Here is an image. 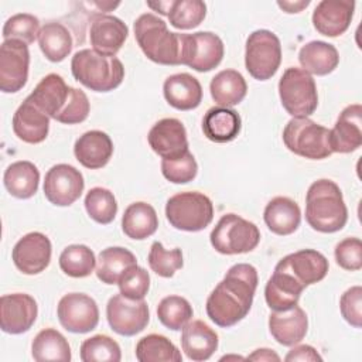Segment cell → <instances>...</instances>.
I'll return each mask as SVG.
<instances>
[{
  "instance_id": "1",
  "label": "cell",
  "mask_w": 362,
  "mask_h": 362,
  "mask_svg": "<svg viewBox=\"0 0 362 362\" xmlns=\"http://www.w3.org/2000/svg\"><path fill=\"white\" fill-rule=\"evenodd\" d=\"M259 277L249 263L233 264L211 291L206 300V314L218 327L229 328L242 321L250 311Z\"/></svg>"
},
{
  "instance_id": "2",
  "label": "cell",
  "mask_w": 362,
  "mask_h": 362,
  "mask_svg": "<svg viewBox=\"0 0 362 362\" xmlns=\"http://www.w3.org/2000/svg\"><path fill=\"white\" fill-rule=\"evenodd\" d=\"M27 98L51 119L64 124L82 123L90 110L86 93L68 86L58 74L44 76Z\"/></svg>"
},
{
  "instance_id": "3",
  "label": "cell",
  "mask_w": 362,
  "mask_h": 362,
  "mask_svg": "<svg viewBox=\"0 0 362 362\" xmlns=\"http://www.w3.org/2000/svg\"><path fill=\"white\" fill-rule=\"evenodd\" d=\"M134 37L143 54L160 65H182L187 34L171 33L167 23L151 13L139 16L134 21Z\"/></svg>"
},
{
  "instance_id": "4",
  "label": "cell",
  "mask_w": 362,
  "mask_h": 362,
  "mask_svg": "<svg viewBox=\"0 0 362 362\" xmlns=\"http://www.w3.org/2000/svg\"><path fill=\"white\" fill-rule=\"evenodd\" d=\"M305 221L321 233L341 230L348 221V209L341 188L328 178L314 181L305 195Z\"/></svg>"
},
{
  "instance_id": "5",
  "label": "cell",
  "mask_w": 362,
  "mask_h": 362,
  "mask_svg": "<svg viewBox=\"0 0 362 362\" xmlns=\"http://www.w3.org/2000/svg\"><path fill=\"white\" fill-rule=\"evenodd\" d=\"M71 71L78 82L95 92H110L124 78V66L119 58L102 55L89 48L74 54Z\"/></svg>"
},
{
  "instance_id": "6",
  "label": "cell",
  "mask_w": 362,
  "mask_h": 362,
  "mask_svg": "<svg viewBox=\"0 0 362 362\" xmlns=\"http://www.w3.org/2000/svg\"><path fill=\"white\" fill-rule=\"evenodd\" d=\"M283 141L291 153L304 158L322 160L332 154L329 129L308 117L290 119L283 130Z\"/></svg>"
},
{
  "instance_id": "7",
  "label": "cell",
  "mask_w": 362,
  "mask_h": 362,
  "mask_svg": "<svg viewBox=\"0 0 362 362\" xmlns=\"http://www.w3.org/2000/svg\"><path fill=\"white\" fill-rule=\"evenodd\" d=\"M165 216L171 226L185 232H199L214 219L212 201L202 192L185 191L168 198Z\"/></svg>"
},
{
  "instance_id": "8",
  "label": "cell",
  "mask_w": 362,
  "mask_h": 362,
  "mask_svg": "<svg viewBox=\"0 0 362 362\" xmlns=\"http://www.w3.org/2000/svg\"><path fill=\"white\" fill-rule=\"evenodd\" d=\"M279 96L286 112L293 117H308L318 106L314 78L303 68H287L279 81Z\"/></svg>"
},
{
  "instance_id": "9",
  "label": "cell",
  "mask_w": 362,
  "mask_h": 362,
  "mask_svg": "<svg viewBox=\"0 0 362 362\" xmlns=\"http://www.w3.org/2000/svg\"><path fill=\"white\" fill-rule=\"evenodd\" d=\"M209 239L218 253L240 255L256 249L260 242V230L253 222L236 214H226L218 221Z\"/></svg>"
},
{
  "instance_id": "10",
  "label": "cell",
  "mask_w": 362,
  "mask_h": 362,
  "mask_svg": "<svg viewBox=\"0 0 362 362\" xmlns=\"http://www.w3.org/2000/svg\"><path fill=\"white\" fill-rule=\"evenodd\" d=\"M281 62V44L269 30H256L249 34L245 48V66L257 81L270 79Z\"/></svg>"
},
{
  "instance_id": "11",
  "label": "cell",
  "mask_w": 362,
  "mask_h": 362,
  "mask_svg": "<svg viewBox=\"0 0 362 362\" xmlns=\"http://www.w3.org/2000/svg\"><path fill=\"white\" fill-rule=\"evenodd\" d=\"M106 318L116 334L133 337L147 327L150 311L144 300H132L123 294H116L107 301Z\"/></svg>"
},
{
  "instance_id": "12",
  "label": "cell",
  "mask_w": 362,
  "mask_h": 362,
  "mask_svg": "<svg viewBox=\"0 0 362 362\" xmlns=\"http://www.w3.org/2000/svg\"><path fill=\"white\" fill-rule=\"evenodd\" d=\"M57 315L59 324L74 334L90 332L99 322L96 301L83 293L65 294L58 303Z\"/></svg>"
},
{
  "instance_id": "13",
  "label": "cell",
  "mask_w": 362,
  "mask_h": 362,
  "mask_svg": "<svg viewBox=\"0 0 362 362\" xmlns=\"http://www.w3.org/2000/svg\"><path fill=\"white\" fill-rule=\"evenodd\" d=\"M28 45L18 40H4L0 45V90L16 93L28 79Z\"/></svg>"
},
{
  "instance_id": "14",
  "label": "cell",
  "mask_w": 362,
  "mask_h": 362,
  "mask_svg": "<svg viewBox=\"0 0 362 362\" xmlns=\"http://www.w3.org/2000/svg\"><path fill=\"white\" fill-rule=\"evenodd\" d=\"M83 188V175L74 165L57 164L45 174L44 195L52 205H72L82 195Z\"/></svg>"
},
{
  "instance_id": "15",
  "label": "cell",
  "mask_w": 362,
  "mask_h": 362,
  "mask_svg": "<svg viewBox=\"0 0 362 362\" xmlns=\"http://www.w3.org/2000/svg\"><path fill=\"white\" fill-rule=\"evenodd\" d=\"M51 253L52 246L48 236L41 232H30L14 245L11 259L21 273L33 276L48 267Z\"/></svg>"
},
{
  "instance_id": "16",
  "label": "cell",
  "mask_w": 362,
  "mask_h": 362,
  "mask_svg": "<svg viewBox=\"0 0 362 362\" xmlns=\"http://www.w3.org/2000/svg\"><path fill=\"white\" fill-rule=\"evenodd\" d=\"M38 315L37 301L25 293L4 294L0 298V327L1 331L18 335L27 332Z\"/></svg>"
},
{
  "instance_id": "17",
  "label": "cell",
  "mask_w": 362,
  "mask_h": 362,
  "mask_svg": "<svg viewBox=\"0 0 362 362\" xmlns=\"http://www.w3.org/2000/svg\"><path fill=\"white\" fill-rule=\"evenodd\" d=\"M223 52V42L216 34L211 31L187 34L182 65H187L198 72H208L221 64Z\"/></svg>"
},
{
  "instance_id": "18",
  "label": "cell",
  "mask_w": 362,
  "mask_h": 362,
  "mask_svg": "<svg viewBox=\"0 0 362 362\" xmlns=\"http://www.w3.org/2000/svg\"><path fill=\"white\" fill-rule=\"evenodd\" d=\"M147 140L151 150L161 158H174L188 151L187 130L175 117H165L154 123Z\"/></svg>"
},
{
  "instance_id": "19",
  "label": "cell",
  "mask_w": 362,
  "mask_h": 362,
  "mask_svg": "<svg viewBox=\"0 0 362 362\" xmlns=\"http://www.w3.org/2000/svg\"><path fill=\"white\" fill-rule=\"evenodd\" d=\"M329 146L332 153H352L362 146V106L354 103L346 106L329 130Z\"/></svg>"
},
{
  "instance_id": "20",
  "label": "cell",
  "mask_w": 362,
  "mask_h": 362,
  "mask_svg": "<svg viewBox=\"0 0 362 362\" xmlns=\"http://www.w3.org/2000/svg\"><path fill=\"white\" fill-rule=\"evenodd\" d=\"M129 28L117 17L110 14L96 16L89 28L92 49L107 57H116L127 40Z\"/></svg>"
},
{
  "instance_id": "21",
  "label": "cell",
  "mask_w": 362,
  "mask_h": 362,
  "mask_svg": "<svg viewBox=\"0 0 362 362\" xmlns=\"http://www.w3.org/2000/svg\"><path fill=\"white\" fill-rule=\"evenodd\" d=\"M354 10L352 0H322L313 11V25L325 37H338L348 30Z\"/></svg>"
},
{
  "instance_id": "22",
  "label": "cell",
  "mask_w": 362,
  "mask_h": 362,
  "mask_svg": "<svg viewBox=\"0 0 362 362\" xmlns=\"http://www.w3.org/2000/svg\"><path fill=\"white\" fill-rule=\"evenodd\" d=\"M305 287L281 264H276L272 277L264 287V298L270 310L283 311L298 304Z\"/></svg>"
},
{
  "instance_id": "23",
  "label": "cell",
  "mask_w": 362,
  "mask_h": 362,
  "mask_svg": "<svg viewBox=\"0 0 362 362\" xmlns=\"http://www.w3.org/2000/svg\"><path fill=\"white\" fill-rule=\"evenodd\" d=\"M308 329L305 311L297 304L283 311H273L269 315V331L283 346H293L301 342Z\"/></svg>"
},
{
  "instance_id": "24",
  "label": "cell",
  "mask_w": 362,
  "mask_h": 362,
  "mask_svg": "<svg viewBox=\"0 0 362 362\" xmlns=\"http://www.w3.org/2000/svg\"><path fill=\"white\" fill-rule=\"evenodd\" d=\"M279 264L288 270L304 287L321 281L329 269L327 257L314 250L303 249L284 256Z\"/></svg>"
},
{
  "instance_id": "25",
  "label": "cell",
  "mask_w": 362,
  "mask_h": 362,
  "mask_svg": "<svg viewBox=\"0 0 362 362\" xmlns=\"http://www.w3.org/2000/svg\"><path fill=\"white\" fill-rule=\"evenodd\" d=\"M49 119L48 115L25 98L14 112L13 132L20 140L30 144H38L48 136Z\"/></svg>"
},
{
  "instance_id": "26",
  "label": "cell",
  "mask_w": 362,
  "mask_h": 362,
  "mask_svg": "<svg viewBox=\"0 0 362 362\" xmlns=\"http://www.w3.org/2000/svg\"><path fill=\"white\" fill-rule=\"evenodd\" d=\"M218 334L201 320L188 321L182 327L181 346L191 361H208L218 349Z\"/></svg>"
},
{
  "instance_id": "27",
  "label": "cell",
  "mask_w": 362,
  "mask_h": 362,
  "mask_svg": "<svg viewBox=\"0 0 362 362\" xmlns=\"http://www.w3.org/2000/svg\"><path fill=\"white\" fill-rule=\"evenodd\" d=\"M76 160L89 170L105 167L113 154V141L102 130H89L79 136L74 146Z\"/></svg>"
},
{
  "instance_id": "28",
  "label": "cell",
  "mask_w": 362,
  "mask_h": 362,
  "mask_svg": "<svg viewBox=\"0 0 362 362\" xmlns=\"http://www.w3.org/2000/svg\"><path fill=\"white\" fill-rule=\"evenodd\" d=\"M163 93L170 106L178 110H192L202 100V86L199 81L187 74L170 75L163 85Z\"/></svg>"
},
{
  "instance_id": "29",
  "label": "cell",
  "mask_w": 362,
  "mask_h": 362,
  "mask_svg": "<svg viewBox=\"0 0 362 362\" xmlns=\"http://www.w3.org/2000/svg\"><path fill=\"white\" fill-rule=\"evenodd\" d=\"M266 226L276 235L286 236L296 232L301 222V209L288 197H274L264 208Z\"/></svg>"
},
{
  "instance_id": "30",
  "label": "cell",
  "mask_w": 362,
  "mask_h": 362,
  "mask_svg": "<svg viewBox=\"0 0 362 362\" xmlns=\"http://www.w3.org/2000/svg\"><path fill=\"white\" fill-rule=\"evenodd\" d=\"M242 129L239 113L230 107L215 106L208 109L202 119V132L214 143H228L238 137Z\"/></svg>"
},
{
  "instance_id": "31",
  "label": "cell",
  "mask_w": 362,
  "mask_h": 362,
  "mask_svg": "<svg viewBox=\"0 0 362 362\" xmlns=\"http://www.w3.org/2000/svg\"><path fill=\"white\" fill-rule=\"evenodd\" d=\"M300 65L310 75L324 76L331 74L339 64L338 49L325 41H310L298 52Z\"/></svg>"
},
{
  "instance_id": "32",
  "label": "cell",
  "mask_w": 362,
  "mask_h": 362,
  "mask_svg": "<svg viewBox=\"0 0 362 362\" xmlns=\"http://www.w3.org/2000/svg\"><path fill=\"white\" fill-rule=\"evenodd\" d=\"M158 218L156 209L143 201L130 204L122 216V229L124 235L134 240H143L156 233Z\"/></svg>"
},
{
  "instance_id": "33",
  "label": "cell",
  "mask_w": 362,
  "mask_h": 362,
  "mask_svg": "<svg viewBox=\"0 0 362 362\" xmlns=\"http://www.w3.org/2000/svg\"><path fill=\"white\" fill-rule=\"evenodd\" d=\"M209 90L216 105L222 107H232L245 99L247 93V83L240 72L235 69H223L212 78Z\"/></svg>"
},
{
  "instance_id": "34",
  "label": "cell",
  "mask_w": 362,
  "mask_h": 362,
  "mask_svg": "<svg viewBox=\"0 0 362 362\" xmlns=\"http://www.w3.org/2000/svg\"><path fill=\"white\" fill-rule=\"evenodd\" d=\"M3 182L10 195L18 199H28L38 189L40 171L31 161H16L6 168Z\"/></svg>"
},
{
  "instance_id": "35",
  "label": "cell",
  "mask_w": 362,
  "mask_h": 362,
  "mask_svg": "<svg viewBox=\"0 0 362 362\" xmlns=\"http://www.w3.org/2000/svg\"><path fill=\"white\" fill-rule=\"evenodd\" d=\"M38 45L48 61L61 62L71 54L74 42L69 30L62 23L49 21L40 30Z\"/></svg>"
},
{
  "instance_id": "36",
  "label": "cell",
  "mask_w": 362,
  "mask_h": 362,
  "mask_svg": "<svg viewBox=\"0 0 362 362\" xmlns=\"http://www.w3.org/2000/svg\"><path fill=\"white\" fill-rule=\"evenodd\" d=\"M134 264H137V259L129 249L110 246L99 253L96 276L105 284H117L123 273Z\"/></svg>"
},
{
  "instance_id": "37",
  "label": "cell",
  "mask_w": 362,
  "mask_h": 362,
  "mask_svg": "<svg viewBox=\"0 0 362 362\" xmlns=\"http://www.w3.org/2000/svg\"><path fill=\"white\" fill-rule=\"evenodd\" d=\"M31 355L37 362H69L72 358L66 338L55 328H45L35 335L31 344Z\"/></svg>"
},
{
  "instance_id": "38",
  "label": "cell",
  "mask_w": 362,
  "mask_h": 362,
  "mask_svg": "<svg viewBox=\"0 0 362 362\" xmlns=\"http://www.w3.org/2000/svg\"><path fill=\"white\" fill-rule=\"evenodd\" d=\"M136 358L139 362H181L182 356L178 348L164 335L148 334L136 345Z\"/></svg>"
},
{
  "instance_id": "39",
  "label": "cell",
  "mask_w": 362,
  "mask_h": 362,
  "mask_svg": "<svg viewBox=\"0 0 362 362\" xmlns=\"http://www.w3.org/2000/svg\"><path fill=\"white\" fill-rule=\"evenodd\" d=\"M95 266V253L85 245H69L59 255V267L69 277H86Z\"/></svg>"
},
{
  "instance_id": "40",
  "label": "cell",
  "mask_w": 362,
  "mask_h": 362,
  "mask_svg": "<svg viewBox=\"0 0 362 362\" xmlns=\"http://www.w3.org/2000/svg\"><path fill=\"white\" fill-rule=\"evenodd\" d=\"M192 307L189 301L181 296H167L157 305V317L160 322L173 331H180L192 318Z\"/></svg>"
},
{
  "instance_id": "41",
  "label": "cell",
  "mask_w": 362,
  "mask_h": 362,
  "mask_svg": "<svg viewBox=\"0 0 362 362\" xmlns=\"http://www.w3.org/2000/svg\"><path fill=\"white\" fill-rule=\"evenodd\" d=\"M83 204L88 215L100 225L110 223L117 214V202L113 192L102 187L90 188Z\"/></svg>"
},
{
  "instance_id": "42",
  "label": "cell",
  "mask_w": 362,
  "mask_h": 362,
  "mask_svg": "<svg viewBox=\"0 0 362 362\" xmlns=\"http://www.w3.org/2000/svg\"><path fill=\"white\" fill-rule=\"evenodd\" d=\"M81 359L83 362H119L122 351L113 338L99 334L81 344Z\"/></svg>"
},
{
  "instance_id": "43",
  "label": "cell",
  "mask_w": 362,
  "mask_h": 362,
  "mask_svg": "<svg viewBox=\"0 0 362 362\" xmlns=\"http://www.w3.org/2000/svg\"><path fill=\"white\" fill-rule=\"evenodd\" d=\"M206 16V4L201 0H174L168 13L170 24L178 30L198 27Z\"/></svg>"
},
{
  "instance_id": "44",
  "label": "cell",
  "mask_w": 362,
  "mask_h": 362,
  "mask_svg": "<svg viewBox=\"0 0 362 362\" xmlns=\"http://www.w3.org/2000/svg\"><path fill=\"white\" fill-rule=\"evenodd\" d=\"M148 266L160 277H173L174 273L182 267V252L178 247L171 250L164 249L163 243L156 240L153 242L148 252Z\"/></svg>"
},
{
  "instance_id": "45",
  "label": "cell",
  "mask_w": 362,
  "mask_h": 362,
  "mask_svg": "<svg viewBox=\"0 0 362 362\" xmlns=\"http://www.w3.org/2000/svg\"><path fill=\"white\" fill-rule=\"evenodd\" d=\"M40 20L28 13L11 16L3 25L4 40H18L24 44H33L40 34Z\"/></svg>"
},
{
  "instance_id": "46",
  "label": "cell",
  "mask_w": 362,
  "mask_h": 362,
  "mask_svg": "<svg viewBox=\"0 0 362 362\" xmlns=\"http://www.w3.org/2000/svg\"><path fill=\"white\" fill-rule=\"evenodd\" d=\"M161 173L164 178L173 184H187L197 177L198 164L192 153L188 150L178 157L163 158Z\"/></svg>"
},
{
  "instance_id": "47",
  "label": "cell",
  "mask_w": 362,
  "mask_h": 362,
  "mask_svg": "<svg viewBox=\"0 0 362 362\" xmlns=\"http://www.w3.org/2000/svg\"><path fill=\"white\" fill-rule=\"evenodd\" d=\"M119 290L127 298L144 300L150 288V274L146 269L134 264L119 279Z\"/></svg>"
},
{
  "instance_id": "48",
  "label": "cell",
  "mask_w": 362,
  "mask_h": 362,
  "mask_svg": "<svg viewBox=\"0 0 362 362\" xmlns=\"http://www.w3.org/2000/svg\"><path fill=\"white\" fill-rule=\"evenodd\" d=\"M335 260L339 267L348 272H356L362 267V242L359 238H345L337 243Z\"/></svg>"
},
{
  "instance_id": "49",
  "label": "cell",
  "mask_w": 362,
  "mask_h": 362,
  "mask_svg": "<svg viewBox=\"0 0 362 362\" xmlns=\"http://www.w3.org/2000/svg\"><path fill=\"white\" fill-rule=\"evenodd\" d=\"M339 310L344 320L354 328L362 325V287L354 286L348 288L339 298Z\"/></svg>"
},
{
  "instance_id": "50",
  "label": "cell",
  "mask_w": 362,
  "mask_h": 362,
  "mask_svg": "<svg viewBox=\"0 0 362 362\" xmlns=\"http://www.w3.org/2000/svg\"><path fill=\"white\" fill-rule=\"evenodd\" d=\"M293 346L294 348H291L288 351V354L284 356V361H287V362H294V361L317 362V361H322L321 355L311 345H297L296 344Z\"/></svg>"
},
{
  "instance_id": "51",
  "label": "cell",
  "mask_w": 362,
  "mask_h": 362,
  "mask_svg": "<svg viewBox=\"0 0 362 362\" xmlns=\"http://www.w3.org/2000/svg\"><path fill=\"white\" fill-rule=\"evenodd\" d=\"M246 359H247V361H266V362L276 361V362H279V361H280V356H279L273 349H269V348H259V349H256L253 354H250Z\"/></svg>"
},
{
  "instance_id": "52",
  "label": "cell",
  "mask_w": 362,
  "mask_h": 362,
  "mask_svg": "<svg viewBox=\"0 0 362 362\" xmlns=\"http://www.w3.org/2000/svg\"><path fill=\"white\" fill-rule=\"evenodd\" d=\"M310 4V0H297V1H277V6L286 13H300Z\"/></svg>"
},
{
  "instance_id": "53",
  "label": "cell",
  "mask_w": 362,
  "mask_h": 362,
  "mask_svg": "<svg viewBox=\"0 0 362 362\" xmlns=\"http://www.w3.org/2000/svg\"><path fill=\"white\" fill-rule=\"evenodd\" d=\"M173 3H174V0H170V1H148L147 6L150 8H153L154 11L160 13L161 16H167L168 17V13H170V10L173 7Z\"/></svg>"
},
{
  "instance_id": "54",
  "label": "cell",
  "mask_w": 362,
  "mask_h": 362,
  "mask_svg": "<svg viewBox=\"0 0 362 362\" xmlns=\"http://www.w3.org/2000/svg\"><path fill=\"white\" fill-rule=\"evenodd\" d=\"M229 359H245L242 356H236V355H226V356H222L221 361H229Z\"/></svg>"
}]
</instances>
